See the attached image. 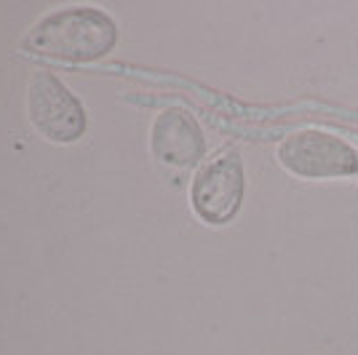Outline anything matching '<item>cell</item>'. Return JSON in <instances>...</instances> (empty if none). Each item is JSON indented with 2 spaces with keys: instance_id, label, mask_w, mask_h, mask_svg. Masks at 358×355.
I'll list each match as a JSON object with an SVG mask.
<instances>
[{
  "instance_id": "cell-1",
  "label": "cell",
  "mask_w": 358,
  "mask_h": 355,
  "mask_svg": "<svg viewBox=\"0 0 358 355\" xmlns=\"http://www.w3.org/2000/svg\"><path fill=\"white\" fill-rule=\"evenodd\" d=\"M118 43V24L102 8H62L38 19L19 48L24 54L45 57V59L67 61V64H86L107 57Z\"/></svg>"
},
{
  "instance_id": "cell-2",
  "label": "cell",
  "mask_w": 358,
  "mask_h": 355,
  "mask_svg": "<svg viewBox=\"0 0 358 355\" xmlns=\"http://www.w3.org/2000/svg\"><path fill=\"white\" fill-rule=\"evenodd\" d=\"M275 161L299 182L358 179V147L327 129H299L275 145Z\"/></svg>"
},
{
  "instance_id": "cell-3",
  "label": "cell",
  "mask_w": 358,
  "mask_h": 355,
  "mask_svg": "<svg viewBox=\"0 0 358 355\" xmlns=\"http://www.w3.org/2000/svg\"><path fill=\"white\" fill-rule=\"evenodd\" d=\"M246 166L236 147L203 161L190 182V208L209 227H224L238 217L246 201Z\"/></svg>"
},
{
  "instance_id": "cell-4",
  "label": "cell",
  "mask_w": 358,
  "mask_h": 355,
  "mask_svg": "<svg viewBox=\"0 0 358 355\" xmlns=\"http://www.w3.org/2000/svg\"><path fill=\"white\" fill-rule=\"evenodd\" d=\"M27 113L32 126L48 142L70 145L86 131V110L73 91L48 70H35L27 86Z\"/></svg>"
},
{
  "instance_id": "cell-5",
  "label": "cell",
  "mask_w": 358,
  "mask_h": 355,
  "mask_svg": "<svg viewBox=\"0 0 358 355\" xmlns=\"http://www.w3.org/2000/svg\"><path fill=\"white\" fill-rule=\"evenodd\" d=\"M150 150L169 168H198L206 158V133L185 107H166L152 120Z\"/></svg>"
}]
</instances>
